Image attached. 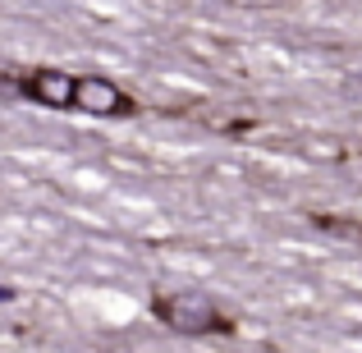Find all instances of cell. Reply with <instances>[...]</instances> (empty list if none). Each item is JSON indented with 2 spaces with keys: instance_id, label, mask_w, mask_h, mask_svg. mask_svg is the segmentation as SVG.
<instances>
[{
  "instance_id": "1",
  "label": "cell",
  "mask_w": 362,
  "mask_h": 353,
  "mask_svg": "<svg viewBox=\"0 0 362 353\" xmlns=\"http://www.w3.org/2000/svg\"><path fill=\"white\" fill-rule=\"evenodd\" d=\"M156 317L179 335H206V330H225L221 312L206 294H160L156 299Z\"/></svg>"
},
{
  "instance_id": "2",
  "label": "cell",
  "mask_w": 362,
  "mask_h": 353,
  "mask_svg": "<svg viewBox=\"0 0 362 353\" xmlns=\"http://www.w3.org/2000/svg\"><path fill=\"white\" fill-rule=\"evenodd\" d=\"M74 110H88V115H133V97L119 88V83L101 79V74H88V79L74 83Z\"/></svg>"
},
{
  "instance_id": "4",
  "label": "cell",
  "mask_w": 362,
  "mask_h": 353,
  "mask_svg": "<svg viewBox=\"0 0 362 353\" xmlns=\"http://www.w3.org/2000/svg\"><path fill=\"white\" fill-rule=\"evenodd\" d=\"M9 299H14V289H5V284H0V303H9Z\"/></svg>"
},
{
  "instance_id": "3",
  "label": "cell",
  "mask_w": 362,
  "mask_h": 353,
  "mask_svg": "<svg viewBox=\"0 0 362 353\" xmlns=\"http://www.w3.org/2000/svg\"><path fill=\"white\" fill-rule=\"evenodd\" d=\"M74 74H60V69H37L23 79V92L33 101H42V106L51 110H74Z\"/></svg>"
}]
</instances>
